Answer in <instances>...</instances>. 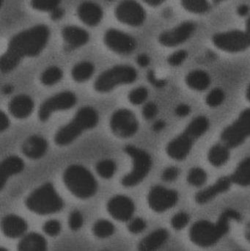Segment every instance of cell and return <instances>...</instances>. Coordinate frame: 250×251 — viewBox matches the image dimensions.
<instances>
[{
	"instance_id": "25",
	"label": "cell",
	"mask_w": 250,
	"mask_h": 251,
	"mask_svg": "<svg viewBox=\"0 0 250 251\" xmlns=\"http://www.w3.org/2000/svg\"><path fill=\"white\" fill-rule=\"evenodd\" d=\"M169 234L167 230L159 228L147 236L139 244V251H152L159 249L168 240Z\"/></svg>"
},
{
	"instance_id": "37",
	"label": "cell",
	"mask_w": 250,
	"mask_h": 251,
	"mask_svg": "<svg viewBox=\"0 0 250 251\" xmlns=\"http://www.w3.org/2000/svg\"><path fill=\"white\" fill-rule=\"evenodd\" d=\"M148 97V91L145 87H138L132 90L128 96L129 101L134 105L143 104Z\"/></svg>"
},
{
	"instance_id": "18",
	"label": "cell",
	"mask_w": 250,
	"mask_h": 251,
	"mask_svg": "<svg viewBox=\"0 0 250 251\" xmlns=\"http://www.w3.org/2000/svg\"><path fill=\"white\" fill-rule=\"evenodd\" d=\"M107 210L112 217L117 221L126 222L131 220L135 210L132 199L124 196H115L107 203Z\"/></svg>"
},
{
	"instance_id": "49",
	"label": "cell",
	"mask_w": 250,
	"mask_h": 251,
	"mask_svg": "<svg viewBox=\"0 0 250 251\" xmlns=\"http://www.w3.org/2000/svg\"><path fill=\"white\" fill-rule=\"evenodd\" d=\"M10 126V120L7 115L3 111L0 114V130L1 131H5Z\"/></svg>"
},
{
	"instance_id": "6",
	"label": "cell",
	"mask_w": 250,
	"mask_h": 251,
	"mask_svg": "<svg viewBox=\"0 0 250 251\" xmlns=\"http://www.w3.org/2000/svg\"><path fill=\"white\" fill-rule=\"evenodd\" d=\"M28 209L38 215H45L60 212L64 206L63 199L51 183L34 190L25 201Z\"/></svg>"
},
{
	"instance_id": "50",
	"label": "cell",
	"mask_w": 250,
	"mask_h": 251,
	"mask_svg": "<svg viewBox=\"0 0 250 251\" xmlns=\"http://www.w3.org/2000/svg\"><path fill=\"white\" fill-rule=\"evenodd\" d=\"M64 15V10H63V8H61V7H59L50 13V17H51V20L58 21L60 20L61 19H63Z\"/></svg>"
},
{
	"instance_id": "28",
	"label": "cell",
	"mask_w": 250,
	"mask_h": 251,
	"mask_svg": "<svg viewBox=\"0 0 250 251\" xmlns=\"http://www.w3.org/2000/svg\"><path fill=\"white\" fill-rule=\"evenodd\" d=\"M95 65L90 61H81L76 63L71 69V77L78 83L89 80L95 73Z\"/></svg>"
},
{
	"instance_id": "4",
	"label": "cell",
	"mask_w": 250,
	"mask_h": 251,
	"mask_svg": "<svg viewBox=\"0 0 250 251\" xmlns=\"http://www.w3.org/2000/svg\"><path fill=\"white\" fill-rule=\"evenodd\" d=\"M98 122L99 115L95 109L90 106L82 107L69 123L59 128L54 136V142L57 146H67L84 131L95 128Z\"/></svg>"
},
{
	"instance_id": "11",
	"label": "cell",
	"mask_w": 250,
	"mask_h": 251,
	"mask_svg": "<svg viewBox=\"0 0 250 251\" xmlns=\"http://www.w3.org/2000/svg\"><path fill=\"white\" fill-rule=\"evenodd\" d=\"M77 102V97L71 91H63L45 100L40 106L38 118L42 122L49 119L53 113L69 110Z\"/></svg>"
},
{
	"instance_id": "10",
	"label": "cell",
	"mask_w": 250,
	"mask_h": 251,
	"mask_svg": "<svg viewBox=\"0 0 250 251\" xmlns=\"http://www.w3.org/2000/svg\"><path fill=\"white\" fill-rule=\"evenodd\" d=\"M212 43L217 49L225 52L240 53L250 48V42L245 30L226 31L212 37Z\"/></svg>"
},
{
	"instance_id": "36",
	"label": "cell",
	"mask_w": 250,
	"mask_h": 251,
	"mask_svg": "<svg viewBox=\"0 0 250 251\" xmlns=\"http://www.w3.org/2000/svg\"><path fill=\"white\" fill-rule=\"evenodd\" d=\"M207 180V174L204 169L200 168H192L188 174L187 181L191 185L201 187L205 184Z\"/></svg>"
},
{
	"instance_id": "30",
	"label": "cell",
	"mask_w": 250,
	"mask_h": 251,
	"mask_svg": "<svg viewBox=\"0 0 250 251\" xmlns=\"http://www.w3.org/2000/svg\"><path fill=\"white\" fill-rule=\"evenodd\" d=\"M228 149L227 146L220 144L213 146L208 152V158L210 163L215 167L225 165L230 156Z\"/></svg>"
},
{
	"instance_id": "12",
	"label": "cell",
	"mask_w": 250,
	"mask_h": 251,
	"mask_svg": "<svg viewBox=\"0 0 250 251\" xmlns=\"http://www.w3.org/2000/svg\"><path fill=\"white\" fill-rule=\"evenodd\" d=\"M103 41L110 51L120 55H129L137 47V41L132 35L114 28L104 32Z\"/></svg>"
},
{
	"instance_id": "33",
	"label": "cell",
	"mask_w": 250,
	"mask_h": 251,
	"mask_svg": "<svg viewBox=\"0 0 250 251\" xmlns=\"http://www.w3.org/2000/svg\"><path fill=\"white\" fill-rule=\"evenodd\" d=\"M115 231L114 225L107 220H100L94 224L92 231L98 238H107L113 235Z\"/></svg>"
},
{
	"instance_id": "46",
	"label": "cell",
	"mask_w": 250,
	"mask_h": 251,
	"mask_svg": "<svg viewBox=\"0 0 250 251\" xmlns=\"http://www.w3.org/2000/svg\"><path fill=\"white\" fill-rule=\"evenodd\" d=\"M147 79H148V82L157 88H162L167 85V81L165 79H159L157 76H156L155 72L153 70H150L148 72L147 75Z\"/></svg>"
},
{
	"instance_id": "39",
	"label": "cell",
	"mask_w": 250,
	"mask_h": 251,
	"mask_svg": "<svg viewBox=\"0 0 250 251\" xmlns=\"http://www.w3.org/2000/svg\"><path fill=\"white\" fill-rule=\"evenodd\" d=\"M187 57V51L185 50H179L169 56L167 58V63L173 67H178L182 66L186 61Z\"/></svg>"
},
{
	"instance_id": "7",
	"label": "cell",
	"mask_w": 250,
	"mask_h": 251,
	"mask_svg": "<svg viewBox=\"0 0 250 251\" xmlns=\"http://www.w3.org/2000/svg\"><path fill=\"white\" fill-rule=\"evenodd\" d=\"M137 71L130 65H117L103 72L94 82L97 92L106 94L120 85L134 83L137 79Z\"/></svg>"
},
{
	"instance_id": "31",
	"label": "cell",
	"mask_w": 250,
	"mask_h": 251,
	"mask_svg": "<svg viewBox=\"0 0 250 251\" xmlns=\"http://www.w3.org/2000/svg\"><path fill=\"white\" fill-rule=\"evenodd\" d=\"M63 77V71L57 66L46 68L41 75L40 80L45 86H53L61 81Z\"/></svg>"
},
{
	"instance_id": "52",
	"label": "cell",
	"mask_w": 250,
	"mask_h": 251,
	"mask_svg": "<svg viewBox=\"0 0 250 251\" xmlns=\"http://www.w3.org/2000/svg\"><path fill=\"white\" fill-rule=\"evenodd\" d=\"M250 8L246 4H242V5L239 6L237 9V13L239 16H245L249 13Z\"/></svg>"
},
{
	"instance_id": "26",
	"label": "cell",
	"mask_w": 250,
	"mask_h": 251,
	"mask_svg": "<svg viewBox=\"0 0 250 251\" xmlns=\"http://www.w3.org/2000/svg\"><path fill=\"white\" fill-rule=\"evenodd\" d=\"M186 83L194 91H205L210 86L211 78L209 75L204 71L194 70L186 75Z\"/></svg>"
},
{
	"instance_id": "2",
	"label": "cell",
	"mask_w": 250,
	"mask_h": 251,
	"mask_svg": "<svg viewBox=\"0 0 250 251\" xmlns=\"http://www.w3.org/2000/svg\"><path fill=\"white\" fill-rule=\"evenodd\" d=\"M240 214L233 209H226L216 224L206 221L195 223L189 231L191 241L200 247H210L218 243L229 231L230 221H240Z\"/></svg>"
},
{
	"instance_id": "42",
	"label": "cell",
	"mask_w": 250,
	"mask_h": 251,
	"mask_svg": "<svg viewBox=\"0 0 250 251\" xmlns=\"http://www.w3.org/2000/svg\"><path fill=\"white\" fill-rule=\"evenodd\" d=\"M44 231L50 237H55L60 234L61 231V225L59 221L55 220L47 221L44 226Z\"/></svg>"
},
{
	"instance_id": "51",
	"label": "cell",
	"mask_w": 250,
	"mask_h": 251,
	"mask_svg": "<svg viewBox=\"0 0 250 251\" xmlns=\"http://www.w3.org/2000/svg\"><path fill=\"white\" fill-rule=\"evenodd\" d=\"M166 126V123L162 120L157 121L153 125V130L156 132L162 131Z\"/></svg>"
},
{
	"instance_id": "20",
	"label": "cell",
	"mask_w": 250,
	"mask_h": 251,
	"mask_svg": "<svg viewBox=\"0 0 250 251\" xmlns=\"http://www.w3.org/2000/svg\"><path fill=\"white\" fill-rule=\"evenodd\" d=\"M35 103L29 96L20 94L13 97L8 104L10 114L18 119H25L33 112Z\"/></svg>"
},
{
	"instance_id": "9",
	"label": "cell",
	"mask_w": 250,
	"mask_h": 251,
	"mask_svg": "<svg viewBox=\"0 0 250 251\" xmlns=\"http://www.w3.org/2000/svg\"><path fill=\"white\" fill-rule=\"evenodd\" d=\"M250 137V109L244 110L238 119L225 128L221 134L222 141L228 148L241 146Z\"/></svg>"
},
{
	"instance_id": "27",
	"label": "cell",
	"mask_w": 250,
	"mask_h": 251,
	"mask_svg": "<svg viewBox=\"0 0 250 251\" xmlns=\"http://www.w3.org/2000/svg\"><path fill=\"white\" fill-rule=\"evenodd\" d=\"M46 248L45 238L37 233L24 236L18 245V249L23 251H43L46 250Z\"/></svg>"
},
{
	"instance_id": "43",
	"label": "cell",
	"mask_w": 250,
	"mask_h": 251,
	"mask_svg": "<svg viewBox=\"0 0 250 251\" xmlns=\"http://www.w3.org/2000/svg\"><path fill=\"white\" fill-rule=\"evenodd\" d=\"M146 226V222L142 218H136L131 221L128 228L131 233L136 234L142 232Z\"/></svg>"
},
{
	"instance_id": "54",
	"label": "cell",
	"mask_w": 250,
	"mask_h": 251,
	"mask_svg": "<svg viewBox=\"0 0 250 251\" xmlns=\"http://www.w3.org/2000/svg\"><path fill=\"white\" fill-rule=\"evenodd\" d=\"M2 91L4 94H10L13 91V87L10 85H4Z\"/></svg>"
},
{
	"instance_id": "29",
	"label": "cell",
	"mask_w": 250,
	"mask_h": 251,
	"mask_svg": "<svg viewBox=\"0 0 250 251\" xmlns=\"http://www.w3.org/2000/svg\"><path fill=\"white\" fill-rule=\"evenodd\" d=\"M232 182L247 187L250 185V157L244 159L236 168L231 176Z\"/></svg>"
},
{
	"instance_id": "45",
	"label": "cell",
	"mask_w": 250,
	"mask_h": 251,
	"mask_svg": "<svg viewBox=\"0 0 250 251\" xmlns=\"http://www.w3.org/2000/svg\"><path fill=\"white\" fill-rule=\"evenodd\" d=\"M179 175V169L176 167H170L164 170L161 178L164 181L170 182L175 181Z\"/></svg>"
},
{
	"instance_id": "15",
	"label": "cell",
	"mask_w": 250,
	"mask_h": 251,
	"mask_svg": "<svg viewBox=\"0 0 250 251\" xmlns=\"http://www.w3.org/2000/svg\"><path fill=\"white\" fill-rule=\"evenodd\" d=\"M196 31V25L192 22H184L178 26L164 31L158 38L159 43L164 47H179L192 38Z\"/></svg>"
},
{
	"instance_id": "47",
	"label": "cell",
	"mask_w": 250,
	"mask_h": 251,
	"mask_svg": "<svg viewBox=\"0 0 250 251\" xmlns=\"http://www.w3.org/2000/svg\"><path fill=\"white\" fill-rule=\"evenodd\" d=\"M176 116L179 117H186L190 113L191 108L187 104H180L176 109Z\"/></svg>"
},
{
	"instance_id": "8",
	"label": "cell",
	"mask_w": 250,
	"mask_h": 251,
	"mask_svg": "<svg viewBox=\"0 0 250 251\" xmlns=\"http://www.w3.org/2000/svg\"><path fill=\"white\" fill-rule=\"evenodd\" d=\"M124 151L132 157L133 168L130 174L123 177L121 183L126 187H135L142 182L149 174L152 159L148 152L132 145L126 146Z\"/></svg>"
},
{
	"instance_id": "13",
	"label": "cell",
	"mask_w": 250,
	"mask_h": 251,
	"mask_svg": "<svg viewBox=\"0 0 250 251\" xmlns=\"http://www.w3.org/2000/svg\"><path fill=\"white\" fill-rule=\"evenodd\" d=\"M110 128L114 135L121 138L132 137L139 129V122L133 112L128 109L116 110L110 121Z\"/></svg>"
},
{
	"instance_id": "14",
	"label": "cell",
	"mask_w": 250,
	"mask_h": 251,
	"mask_svg": "<svg viewBox=\"0 0 250 251\" xmlns=\"http://www.w3.org/2000/svg\"><path fill=\"white\" fill-rule=\"evenodd\" d=\"M117 20L128 26L137 27L146 20V12L140 3L136 0H123L114 10Z\"/></svg>"
},
{
	"instance_id": "32",
	"label": "cell",
	"mask_w": 250,
	"mask_h": 251,
	"mask_svg": "<svg viewBox=\"0 0 250 251\" xmlns=\"http://www.w3.org/2000/svg\"><path fill=\"white\" fill-rule=\"evenodd\" d=\"M183 8L195 14H204L209 10L208 0H182Z\"/></svg>"
},
{
	"instance_id": "57",
	"label": "cell",
	"mask_w": 250,
	"mask_h": 251,
	"mask_svg": "<svg viewBox=\"0 0 250 251\" xmlns=\"http://www.w3.org/2000/svg\"><path fill=\"white\" fill-rule=\"evenodd\" d=\"M246 97L248 101H250V85H249V87H248V90H247Z\"/></svg>"
},
{
	"instance_id": "17",
	"label": "cell",
	"mask_w": 250,
	"mask_h": 251,
	"mask_svg": "<svg viewBox=\"0 0 250 251\" xmlns=\"http://www.w3.org/2000/svg\"><path fill=\"white\" fill-rule=\"evenodd\" d=\"M66 51H72L83 47L90 41V34L86 29L75 25H67L61 30Z\"/></svg>"
},
{
	"instance_id": "24",
	"label": "cell",
	"mask_w": 250,
	"mask_h": 251,
	"mask_svg": "<svg viewBox=\"0 0 250 251\" xmlns=\"http://www.w3.org/2000/svg\"><path fill=\"white\" fill-rule=\"evenodd\" d=\"M24 168V162L16 156H9L2 161L0 166V188L2 190L7 179L12 176L22 172Z\"/></svg>"
},
{
	"instance_id": "48",
	"label": "cell",
	"mask_w": 250,
	"mask_h": 251,
	"mask_svg": "<svg viewBox=\"0 0 250 251\" xmlns=\"http://www.w3.org/2000/svg\"><path fill=\"white\" fill-rule=\"evenodd\" d=\"M136 63L141 68H146L151 63V58L147 54H140L136 57Z\"/></svg>"
},
{
	"instance_id": "5",
	"label": "cell",
	"mask_w": 250,
	"mask_h": 251,
	"mask_svg": "<svg viewBox=\"0 0 250 251\" xmlns=\"http://www.w3.org/2000/svg\"><path fill=\"white\" fill-rule=\"evenodd\" d=\"M63 181L69 191L81 199H88L95 196L98 184L92 174L85 167L70 165L63 174Z\"/></svg>"
},
{
	"instance_id": "1",
	"label": "cell",
	"mask_w": 250,
	"mask_h": 251,
	"mask_svg": "<svg viewBox=\"0 0 250 251\" xmlns=\"http://www.w3.org/2000/svg\"><path fill=\"white\" fill-rule=\"evenodd\" d=\"M51 30L45 25H37L13 35L0 59L2 74L13 72L23 59L38 57L46 47Z\"/></svg>"
},
{
	"instance_id": "3",
	"label": "cell",
	"mask_w": 250,
	"mask_h": 251,
	"mask_svg": "<svg viewBox=\"0 0 250 251\" xmlns=\"http://www.w3.org/2000/svg\"><path fill=\"white\" fill-rule=\"evenodd\" d=\"M209 128V121L205 116H198L192 121L184 131L169 143L167 153L172 159L183 160L189 154L195 142Z\"/></svg>"
},
{
	"instance_id": "34",
	"label": "cell",
	"mask_w": 250,
	"mask_h": 251,
	"mask_svg": "<svg viewBox=\"0 0 250 251\" xmlns=\"http://www.w3.org/2000/svg\"><path fill=\"white\" fill-rule=\"evenodd\" d=\"M117 166L115 162L111 159H104L96 165V171L102 178L108 179L115 174Z\"/></svg>"
},
{
	"instance_id": "38",
	"label": "cell",
	"mask_w": 250,
	"mask_h": 251,
	"mask_svg": "<svg viewBox=\"0 0 250 251\" xmlns=\"http://www.w3.org/2000/svg\"><path fill=\"white\" fill-rule=\"evenodd\" d=\"M226 98L224 91L220 88H214L206 97V104L211 107L221 105Z\"/></svg>"
},
{
	"instance_id": "16",
	"label": "cell",
	"mask_w": 250,
	"mask_h": 251,
	"mask_svg": "<svg viewBox=\"0 0 250 251\" xmlns=\"http://www.w3.org/2000/svg\"><path fill=\"white\" fill-rule=\"evenodd\" d=\"M178 201L177 192L161 186L152 187L148 193V205L156 212H164L171 209L177 203Z\"/></svg>"
},
{
	"instance_id": "56",
	"label": "cell",
	"mask_w": 250,
	"mask_h": 251,
	"mask_svg": "<svg viewBox=\"0 0 250 251\" xmlns=\"http://www.w3.org/2000/svg\"><path fill=\"white\" fill-rule=\"evenodd\" d=\"M245 237H246L247 240L250 242V223H249L246 226V229H245Z\"/></svg>"
},
{
	"instance_id": "53",
	"label": "cell",
	"mask_w": 250,
	"mask_h": 251,
	"mask_svg": "<svg viewBox=\"0 0 250 251\" xmlns=\"http://www.w3.org/2000/svg\"><path fill=\"white\" fill-rule=\"evenodd\" d=\"M142 1L151 7H158L164 3L166 0H142Z\"/></svg>"
},
{
	"instance_id": "22",
	"label": "cell",
	"mask_w": 250,
	"mask_h": 251,
	"mask_svg": "<svg viewBox=\"0 0 250 251\" xmlns=\"http://www.w3.org/2000/svg\"><path fill=\"white\" fill-rule=\"evenodd\" d=\"M48 143L42 136L32 135L22 146V151L26 157L38 159L43 157L46 153Z\"/></svg>"
},
{
	"instance_id": "44",
	"label": "cell",
	"mask_w": 250,
	"mask_h": 251,
	"mask_svg": "<svg viewBox=\"0 0 250 251\" xmlns=\"http://www.w3.org/2000/svg\"><path fill=\"white\" fill-rule=\"evenodd\" d=\"M158 113V107L154 102H148L142 108V116L145 120H152Z\"/></svg>"
},
{
	"instance_id": "19",
	"label": "cell",
	"mask_w": 250,
	"mask_h": 251,
	"mask_svg": "<svg viewBox=\"0 0 250 251\" xmlns=\"http://www.w3.org/2000/svg\"><path fill=\"white\" fill-rule=\"evenodd\" d=\"M78 17L87 26L94 27L98 26L104 17L102 7L91 1H85L78 6L76 10Z\"/></svg>"
},
{
	"instance_id": "23",
	"label": "cell",
	"mask_w": 250,
	"mask_h": 251,
	"mask_svg": "<svg viewBox=\"0 0 250 251\" xmlns=\"http://www.w3.org/2000/svg\"><path fill=\"white\" fill-rule=\"evenodd\" d=\"M27 224L23 218L15 215H7L1 221V230L6 237L18 238L24 234Z\"/></svg>"
},
{
	"instance_id": "40",
	"label": "cell",
	"mask_w": 250,
	"mask_h": 251,
	"mask_svg": "<svg viewBox=\"0 0 250 251\" xmlns=\"http://www.w3.org/2000/svg\"><path fill=\"white\" fill-rule=\"evenodd\" d=\"M189 216L185 212H180L172 218L171 225L176 230H182L187 226L189 222Z\"/></svg>"
},
{
	"instance_id": "58",
	"label": "cell",
	"mask_w": 250,
	"mask_h": 251,
	"mask_svg": "<svg viewBox=\"0 0 250 251\" xmlns=\"http://www.w3.org/2000/svg\"><path fill=\"white\" fill-rule=\"evenodd\" d=\"M215 3H220L222 2V1H226V0H213Z\"/></svg>"
},
{
	"instance_id": "41",
	"label": "cell",
	"mask_w": 250,
	"mask_h": 251,
	"mask_svg": "<svg viewBox=\"0 0 250 251\" xmlns=\"http://www.w3.org/2000/svg\"><path fill=\"white\" fill-rule=\"evenodd\" d=\"M83 216H82L80 212L74 210L70 214L68 218V225L70 229L73 230V231L79 230L83 225Z\"/></svg>"
},
{
	"instance_id": "55",
	"label": "cell",
	"mask_w": 250,
	"mask_h": 251,
	"mask_svg": "<svg viewBox=\"0 0 250 251\" xmlns=\"http://www.w3.org/2000/svg\"><path fill=\"white\" fill-rule=\"evenodd\" d=\"M245 31L250 42V18L247 21L246 28H245Z\"/></svg>"
},
{
	"instance_id": "21",
	"label": "cell",
	"mask_w": 250,
	"mask_h": 251,
	"mask_svg": "<svg viewBox=\"0 0 250 251\" xmlns=\"http://www.w3.org/2000/svg\"><path fill=\"white\" fill-rule=\"evenodd\" d=\"M230 177H223L220 178L215 184L210 186L205 190H201L195 196V201L199 204H205L217 197L218 195L227 191L232 184Z\"/></svg>"
},
{
	"instance_id": "35",
	"label": "cell",
	"mask_w": 250,
	"mask_h": 251,
	"mask_svg": "<svg viewBox=\"0 0 250 251\" xmlns=\"http://www.w3.org/2000/svg\"><path fill=\"white\" fill-rule=\"evenodd\" d=\"M61 0H30V5L34 10L51 13L60 7Z\"/></svg>"
}]
</instances>
